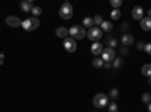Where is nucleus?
<instances>
[{
    "mask_svg": "<svg viewBox=\"0 0 151 112\" xmlns=\"http://www.w3.org/2000/svg\"><path fill=\"white\" fill-rule=\"evenodd\" d=\"M142 74L147 77H151V64H145L142 67Z\"/></svg>",
    "mask_w": 151,
    "mask_h": 112,
    "instance_id": "nucleus-17",
    "label": "nucleus"
},
{
    "mask_svg": "<svg viewBox=\"0 0 151 112\" xmlns=\"http://www.w3.org/2000/svg\"><path fill=\"white\" fill-rule=\"evenodd\" d=\"M122 65V59L121 58H115V59H113V62H112V67L113 68H119Z\"/></svg>",
    "mask_w": 151,
    "mask_h": 112,
    "instance_id": "nucleus-22",
    "label": "nucleus"
},
{
    "mask_svg": "<svg viewBox=\"0 0 151 112\" xmlns=\"http://www.w3.org/2000/svg\"><path fill=\"white\" fill-rule=\"evenodd\" d=\"M148 83H150V85H151V77H148Z\"/></svg>",
    "mask_w": 151,
    "mask_h": 112,
    "instance_id": "nucleus-35",
    "label": "nucleus"
},
{
    "mask_svg": "<svg viewBox=\"0 0 151 112\" xmlns=\"http://www.w3.org/2000/svg\"><path fill=\"white\" fill-rule=\"evenodd\" d=\"M144 47H145L144 43H137V50H144Z\"/></svg>",
    "mask_w": 151,
    "mask_h": 112,
    "instance_id": "nucleus-29",
    "label": "nucleus"
},
{
    "mask_svg": "<svg viewBox=\"0 0 151 112\" xmlns=\"http://www.w3.org/2000/svg\"><path fill=\"white\" fill-rule=\"evenodd\" d=\"M70 35V32H68V29L67 27H58L56 29V36H59V38H67V36Z\"/></svg>",
    "mask_w": 151,
    "mask_h": 112,
    "instance_id": "nucleus-14",
    "label": "nucleus"
},
{
    "mask_svg": "<svg viewBox=\"0 0 151 112\" xmlns=\"http://www.w3.org/2000/svg\"><path fill=\"white\" fill-rule=\"evenodd\" d=\"M73 14H74V9H73V5L70 2H65L59 9V15H60V18H64V20L73 18Z\"/></svg>",
    "mask_w": 151,
    "mask_h": 112,
    "instance_id": "nucleus-1",
    "label": "nucleus"
},
{
    "mask_svg": "<svg viewBox=\"0 0 151 112\" xmlns=\"http://www.w3.org/2000/svg\"><path fill=\"white\" fill-rule=\"evenodd\" d=\"M92 103H94V106H95V108L101 109V108L107 106V103H109V97H107L106 94H103V92H100V94H97V95L94 97Z\"/></svg>",
    "mask_w": 151,
    "mask_h": 112,
    "instance_id": "nucleus-5",
    "label": "nucleus"
},
{
    "mask_svg": "<svg viewBox=\"0 0 151 112\" xmlns=\"http://www.w3.org/2000/svg\"><path fill=\"white\" fill-rule=\"evenodd\" d=\"M68 32H70V36L74 40H83L86 36V30L83 26H71Z\"/></svg>",
    "mask_w": 151,
    "mask_h": 112,
    "instance_id": "nucleus-2",
    "label": "nucleus"
},
{
    "mask_svg": "<svg viewBox=\"0 0 151 112\" xmlns=\"http://www.w3.org/2000/svg\"><path fill=\"white\" fill-rule=\"evenodd\" d=\"M110 17H112V20H119L121 18V11L119 9H112Z\"/></svg>",
    "mask_w": 151,
    "mask_h": 112,
    "instance_id": "nucleus-18",
    "label": "nucleus"
},
{
    "mask_svg": "<svg viewBox=\"0 0 151 112\" xmlns=\"http://www.w3.org/2000/svg\"><path fill=\"white\" fill-rule=\"evenodd\" d=\"M118 94H119V92H118V90H116V88H112V90H110V92H109V97L112 98V100H115V98H118Z\"/></svg>",
    "mask_w": 151,
    "mask_h": 112,
    "instance_id": "nucleus-23",
    "label": "nucleus"
},
{
    "mask_svg": "<svg viewBox=\"0 0 151 112\" xmlns=\"http://www.w3.org/2000/svg\"><path fill=\"white\" fill-rule=\"evenodd\" d=\"M83 27H94V20L92 18H89V17H86L85 20H83Z\"/></svg>",
    "mask_w": 151,
    "mask_h": 112,
    "instance_id": "nucleus-19",
    "label": "nucleus"
},
{
    "mask_svg": "<svg viewBox=\"0 0 151 112\" xmlns=\"http://www.w3.org/2000/svg\"><path fill=\"white\" fill-rule=\"evenodd\" d=\"M101 59H103V62H112L113 59H115V50L110 48V47L104 48L103 53H101Z\"/></svg>",
    "mask_w": 151,
    "mask_h": 112,
    "instance_id": "nucleus-7",
    "label": "nucleus"
},
{
    "mask_svg": "<svg viewBox=\"0 0 151 112\" xmlns=\"http://www.w3.org/2000/svg\"><path fill=\"white\" fill-rule=\"evenodd\" d=\"M92 67H94V68H101V67H104L103 59H101V58H95V59L92 61Z\"/></svg>",
    "mask_w": 151,
    "mask_h": 112,
    "instance_id": "nucleus-16",
    "label": "nucleus"
},
{
    "mask_svg": "<svg viewBox=\"0 0 151 112\" xmlns=\"http://www.w3.org/2000/svg\"><path fill=\"white\" fill-rule=\"evenodd\" d=\"M144 50L148 53V55H151V43H148V44H145V47H144Z\"/></svg>",
    "mask_w": 151,
    "mask_h": 112,
    "instance_id": "nucleus-28",
    "label": "nucleus"
},
{
    "mask_svg": "<svg viewBox=\"0 0 151 112\" xmlns=\"http://www.w3.org/2000/svg\"><path fill=\"white\" fill-rule=\"evenodd\" d=\"M104 68H112V62H104Z\"/></svg>",
    "mask_w": 151,
    "mask_h": 112,
    "instance_id": "nucleus-31",
    "label": "nucleus"
},
{
    "mask_svg": "<svg viewBox=\"0 0 151 112\" xmlns=\"http://www.w3.org/2000/svg\"><path fill=\"white\" fill-rule=\"evenodd\" d=\"M132 17L134 18V20H142L144 18V9L141 8V6H134L133 8V11H132Z\"/></svg>",
    "mask_w": 151,
    "mask_h": 112,
    "instance_id": "nucleus-9",
    "label": "nucleus"
},
{
    "mask_svg": "<svg viewBox=\"0 0 151 112\" xmlns=\"http://www.w3.org/2000/svg\"><path fill=\"white\" fill-rule=\"evenodd\" d=\"M30 12L33 14V17H35V18H38V15H41V14H42V9H41L40 6H33Z\"/></svg>",
    "mask_w": 151,
    "mask_h": 112,
    "instance_id": "nucleus-20",
    "label": "nucleus"
},
{
    "mask_svg": "<svg viewBox=\"0 0 151 112\" xmlns=\"http://www.w3.org/2000/svg\"><path fill=\"white\" fill-rule=\"evenodd\" d=\"M20 8H21L24 12H30L32 8H33L32 0H24V2H21V3H20Z\"/></svg>",
    "mask_w": 151,
    "mask_h": 112,
    "instance_id": "nucleus-13",
    "label": "nucleus"
},
{
    "mask_svg": "<svg viewBox=\"0 0 151 112\" xmlns=\"http://www.w3.org/2000/svg\"><path fill=\"white\" fill-rule=\"evenodd\" d=\"M101 36H103V30L98 26H94V27H91L89 30H88V38H89L91 41H94V43H100Z\"/></svg>",
    "mask_w": 151,
    "mask_h": 112,
    "instance_id": "nucleus-4",
    "label": "nucleus"
},
{
    "mask_svg": "<svg viewBox=\"0 0 151 112\" xmlns=\"http://www.w3.org/2000/svg\"><path fill=\"white\" fill-rule=\"evenodd\" d=\"M141 27H142V30H145V32H150V30H151V18H148V17H144V18L141 20Z\"/></svg>",
    "mask_w": 151,
    "mask_h": 112,
    "instance_id": "nucleus-11",
    "label": "nucleus"
},
{
    "mask_svg": "<svg viewBox=\"0 0 151 112\" xmlns=\"http://www.w3.org/2000/svg\"><path fill=\"white\" fill-rule=\"evenodd\" d=\"M142 102H144L145 105H150V103H151V94H150V92H144V94H142Z\"/></svg>",
    "mask_w": 151,
    "mask_h": 112,
    "instance_id": "nucleus-21",
    "label": "nucleus"
},
{
    "mask_svg": "<svg viewBox=\"0 0 151 112\" xmlns=\"http://www.w3.org/2000/svg\"><path fill=\"white\" fill-rule=\"evenodd\" d=\"M107 44H109V47H110V48H115V47H116V44H118V41H116L115 38H110V40L107 41Z\"/></svg>",
    "mask_w": 151,
    "mask_h": 112,
    "instance_id": "nucleus-26",
    "label": "nucleus"
},
{
    "mask_svg": "<svg viewBox=\"0 0 151 112\" xmlns=\"http://www.w3.org/2000/svg\"><path fill=\"white\" fill-rule=\"evenodd\" d=\"M103 50H104V47H103L101 43H94L92 47H91V52H92L94 56H100V55L103 53Z\"/></svg>",
    "mask_w": 151,
    "mask_h": 112,
    "instance_id": "nucleus-10",
    "label": "nucleus"
},
{
    "mask_svg": "<svg viewBox=\"0 0 151 112\" xmlns=\"http://www.w3.org/2000/svg\"><path fill=\"white\" fill-rule=\"evenodd\" d=\"M3 62H5V55L0 53V65H3Z\"/></svg>",
    "mask_w": 151,
    "mask_h": 112,
    "instance_id": "nucleus-30",
    "label": "nucleus"
},
{
    "mask_svg": "<svg viewBox=\"0 0 151 112\" xmlns=\"http://www.w3.org/2000/svg\"><path fill=\"white\" fill-rule=\"evenodd\" d=\"M21 23H23V21H21L17 15H9V17H6V24H8V26H11V27H20Z\"/></svg>",
    "mask_w": 151,
    "mask_h": 112,
    "instance_id": "nucleus-8",
    "label": "nucleus"
},
{
    "mask_svg": "<svg viewBox=\"0 0 151 112\" xmlns=\"http://www.w3.org/2000/svg\"><path fill=\"white\" fill-rule=\"evenodd\" d=\"M112 27H113V24H112L110 21H103V23H101V27H100V29H101L103 32H110Z\"/></svg>",
    "mask_w": 151,
    "mask_h": 112,
    "instance_id": "nucleus-15",
    "label": "nucleus"
},
{
    "mask_svg": "<svg viewBox=\"0 0 151 112\" xmlns=\"http://www.w3.org/2000/svg\"><path fill=\"white\" fill-rule=\"evenodd\" d=\"M148 18H151V9L148 11Z\"/></svg>",
    "mask_w": 151,
    "mask_h": 112,
    "instance_id": "nucleus-33",
    "label": "nucleus"
},
{
    "mask_svg": "<svg viewBox=\"0 0 151 112\" xmlns=\"http://www.w3.org/2000/svg\"><path fill=\"white\" fill-rule=\"evenodd\" d=\"M64 48L67 52L70 53H74L76 50H77V44H76V40L71 38V36H67V38L64 40Z\"/></svg>",
    "mask_w": 151,
    "mask_h": 112,
    "instance_id": "nucleus-6",
    "label": "nucleus"
},
{
    "mask_svg": "<svg viewBox=\"0 0 151 112\" xmlns=\"http://www.w3.org/2000/svg\"><path fill=\"white\" fill-rule=\"evenodd\" d=\"M21 27L24 29V30H36L38 27H40V20L38 18H35V17H32V18H27V20H24L23 23H21Z\"/></svg>",
    "mask_w": 151,
    "mask_h": 112,
    "instance_id": "nucleus-3",
    "label": "nucleus"
},
{
    "mask_svg": "<svg viewBox=\"0 0 151 112\" xmlns=\"http://www.w3.org/2000/svg\"><path fill=\"white\" fill-rule=\"evenodd\" d=\"M109 112H118L116 103H110V105H109Z\"/></svg>",
    "mask_w": 151,
    "mask_h": 112,
    "instance_id": "nucleus-27",
    "label": "nucleus"
},
{
    "mask_svg": "<svg viewBox=\"0 0 151 112\" xmlns=\"http://www.w3.org/2000/svg\"><path fill=\"white\" fill-rule=\"evenodd\" d=\"M127 29H129V24H127V23H124L122 26H121V30H127Z\"/></svg>",
    "mask_w": 151,
    "mask_h": 112,
    "instance_id": "nucleus-32",
    "label": "nucleus"
},
{
    "mask_svg": "<svg viewBox=\"0 0 151 112\" xmlns=\"http://www.w3.org/2000/svg\"><path fill=\"white\" fill-rule=\"evenodd\" d=\"M148 112H151V103L148 105Z\"/></svg>",
    "mask_w": 151,
    "mask_h": 112,
    "instance_id": "nucleus-34",
    "label": "nucleus"
},
{
    "mask_svg": "<svg viewBox=\"0 0 151 112\" xmlns=\"http://www.w3.org/2000/svg\"><path fill=\"white\" fill-rule=\"evenodd\" d=\"M92 20H94V24H100V26H101V23L104 21V20H103V17L100 15V14H97V15H95Z\"/></svg>",
    "mask_w": 151,
    "mask_h": 112,
    "instance_id": "nucleus-25",
    "label": "nucleus"
},
{
    "mask_svg": "<svg viewBox=\"0 0 151 112\" xmlns=\"http://www.w3.org/2000/svg\"><path fill=\"white\" fill-rule=\"evenodd\" d=\"M110 5H112L113 9H118L122 5V2H121V0H110Z\"/></svg>",
    "mask_w": 151,
    "mask_h": 112,
    "instance_id": "nucleus-24",
    "label": "nucleus"
},
{
    "mask_svg": "<svg viewBox=\"0 0 151 112\" xmlns=\"http://www.w3.org/2000/svg\"><path fill=\"white\" fill-rule=\"evenodd\" d=\"M121 43H122V46H132L133 43H134V38L130 35V33H124V36L121 38Z\"/></svg>",
    "mask_w": 151,
    "mask_h": 112,
    "instance_id": "nucleus-12",
    "label": "nucleus"
}]
</instances>
